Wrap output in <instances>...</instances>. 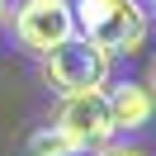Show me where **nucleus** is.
Wrapping results in <instances>:
<instances>
[{
  "label": "nucleus",
  "instance_id": "nucleus-4",
  "mask_svg": "<svg viewBox=\"0 0 156 156\" xmlns=\"http://www.w3.org/2000/svg\"><path fill=\"white\" fill-rule=\"evenodd\" d=\"M52 123H62L66 133H76L80 142L95 151V147L114 142V118H109L104 90H85V95H62V109Z\"/></svg>",
  "mask_w": 156,
  "mask_h": 156
},
{
  "label": "nucleus",
  "instance_id": "nucleus-10",
  "mask_svg": "<svg viewBox=\"0 0 156 156\" xmlns=\"http://www.w3.org/2000/svg\"><path fill=\"white\" fill-rule=\"evenodd\" d=\"M142 5H156V0H142Z\"/></svg>",
  "mask_w": 156,
  "mask_h": 156
},
{
  "label": "nucleus",
  "instance_id": "nucleus-1",
  "mask_svg": "<svg viewBox=\"0 0 156 156\" xmlns=\"http://www.w3.org/2000/svg\"><path fill=\"white\" fill-rule=\"evenodd\" d=\"M71 10H76V33L99 43L109 57L142 52L147 33H151L142 0H71Z\"/></svg>",
  "mask_w": 156,
  "mask_h": 156
},
{
  "label": "nucleus",
  "instance_id": "nucleus-6",
  "mask_svg": "<svg viewBox=\"0 0 156 156\" xmlns=\"http://www.w3.org/2000/svg\"><path fill=\"white\" fill-rule=\"evenodd\" d=\"M90 147L80 142L76 133H66L62 123H43L38 133L29 137V156H85Z\"/></svg>",
  "mask_w": 156,
  "mask_h": 156
},
{
  "label": "nucleus",
  "instance_id": "nucleus-9",
  "mask_svg": "<svg viewBox=\"0 0 156 156\" xmlns=\"http://www.w3.org/2000/svg\"><path fill=\"white\" fill-rule=\"evenodd\" d=\"M5 14H10V5H5V0H0V24H5Z\"/></svg>",
  "mask_w": 156,
  "mask_h": 156
},
{
  "label": "nucleus",
  "instance_id": "nucleus-8",
  "mask_svg": "<svg viewBox=\"0 0 156 156\" xmlns=\"http://www.w3.org/2000/svg\"><path fill=\"white\" fill-rule=\"evenodd\" d=\"M147 90H151V104H156V62H151V71H147Z\"/></svg>",
  "mask_w": 156,
  "mask_h": 156
},
{
  "label": "nucleus",
  "instance_id": "nucleus-2",
  "mask_svg": "<svg viewBox=\"0 0 156 156\" xmlns=\"http://www.w3.org/2000/svg\"><path fill=\"white\" fill-rule=\"evenodd\" d=\"M109 71H114V57H109L99 43H90L85 33H71L66 43H57L52 52L38 57V76L52 95H85V90H104Z\"/></svg>",
  "mask_w": 156,
  "mask_h": 156
},
{
  "label": "nucleus",
  "instance_id": "nucleus-3",
  "mask_svg": "<svg viewBox=\"0 0 156 156\" xmlns=\"http://www.w3.org/2000/svg\"><path fill=\"white\" fill-rule=\"evenodd\" d=\"M10 29H14V43L33 57L52 52L57 43H66L76 33V10H71V0H19L10 14Z\"/></svg>",
  "mask_w": 156,
  "mask_h": 156
},
{
  "label": "nucleus",
  "instance_id": "nucleus-5",
  "mask_svg": "<svg viewBox=\"0 0 156 156\" xmlns=\"http://www.w3.org/2000/svg\"><path fill=\"white\" fill-rule=\"evenodd\" d=\"M104 104H109V118H114V133H137V128H147L151 114H156L147 80H114V85L104 90Z\"/></svg>",
  "mask_w": 156,
  "mask_h": 156
},
{
  "label": "nucleus",
  "instance_id": "nucleus-7",
  "mask_svg": "<svg viewBox=\"0 0 156 156\" xmlns=\"http://www.w3.org/2000/svg\"><path fill=\"white\" fill-rule=\"evenodd\" d=\"M95 156H147L142 147H128V142H104V147H95Z\"/></svg>",
  "mask_w": 156,
  "mask_h": 156
}]
</instances>
